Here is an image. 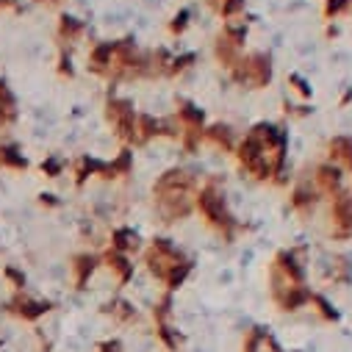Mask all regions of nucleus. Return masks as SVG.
Returning <instances> with one entry per match:
<instances>
[{"mask_svg":"<svg viewBox=\"0 0 352 352\" xmlns=\"http://www.w3.org/2000/svg\"><path fill=\"white\" fill-rule=\"evenodd\" d=\"M203 144L222 155H233V150L239 144V131L230 122H208L203 131Z\"/></svg>","mask_w":352,"mask_h":352,"instance_id":"2eb2a0df","label":"nucleus"},{"mask_svg":"<svg viewBox=\"0 0 352 352\" xmlns=\"http://www.w3.org/2000/svg\"><path fill=\"white\" fill-rule=\"evenodd\" d=\"M56 72L61 75V78H75V67H72V50H67V47H58V61H56Z\"/></svg>","mask_w":352,"mask_h":352,"instance_id":"f704fd0d","label":"nucleus"},{"mask_svg":"<svg viewBox=\"0 0 352 352\" xmlns=\"http://www.w3.org/2000/svg\"><path fill=\"white\" fill-rule=\"evenodd\" d=\"M263 336H267V327H258V324H252L250 330H244L239 352H261V346H263Z\"/></svg>","mask_w":352,"mask_h":352,"instance_id":"2f4dec72","label":"nucleus"},{"mask_svg":"<svg viewBox=\"0 0 352 352\" xmlns=\"http://www.w3.org/2000/svg\"><path fill=\"white\" fill-rule=\"evenodd\" d=\"M92 352H125V344H122V338L111 336V338H103V341H98V344L92 346Z\"/></svg>","mask_w":352,"mask_h":352,"instance_id":"e433bc0d","label":"nucleus"},{"mask_svg":"<svg viewBox=\"0 0 352 352\" xmlns=\"http://www.w3.org/2000/svg\"><path fill=\"white\" fill-rule=\"evenodd\" d=\"M28 166H31V161L25 158L20 144L0 142V169H6V172H25Z\"/></svg>","mask_w":352,"mask_h":352,"instance_id":"a878e982","label":"nucleus"},{"mask_svg":"<svg viewBox=\"0 0 352 352\" xmlns=\"http://www.w3.org/2000/svg\"><path fill=\"white\" fill-rule=\"evenodd\" d=\"M322 203H324V197H322V192L314 186L311 175H308V172L294 175L292 189H289V211H292L297 219L308 222V219L316 217V211H319Z\"/></svg>","mask_w":352,"mask_h":352,"instance_id":"9d476101","label":"nucleus"},{"mask_svg":"<svg viewBox=\"0 0 352 352\" xmlns=\"http://www.w3.org/2000/svg\"><path fill=\"white\" fill-rule=\"evenodd\" d=\"M172 120L178 122L181 131H206V125H208L206 111L195 100H189V98H175Z\"/></svg>","mask_w":352,"mask_h":352,"instance_id":"a211bd4d","label":"nucleus"},{"mask_svg":"<svg viewBox=\"0 0 352 352\" xmlns=\"http://www.w3.org/2000/svg\"><path fill=\"white\" fill-rule=\"evenodd\" d=\"M308 175H311L314 186L322 192L324 200L344 189V169L336 166V164H330L327 158H324V161H316V164L308 169Z\"/></svg>","mask_w":352,"mask_h":352,"instance_id":"4468645a","label":"nucleus"},{"mask_svg":"<svg viewBox=\"0 0 352 352\" xmlns=\"http://www.w3.org/2000/svg\"><path fill=\"white\" fill-rule=\"evenodd\" d=\"M327 239L336 244L352 241V189H341L327 197Z\"/></svg>","mask_w":352,"mask_h":352,"instance_id":"1a4fd4ad","label":"nucleus"},{"mask_svg":"<svg viewBox=\"0 0 352 352\" xmlns=\"http://www.w3.org/2000/svg\"><path fill=\"white\" fill-rule=\"evenodd\" d=\"M100 314L109 316L111 324H117V327H133V324L142 322L139 308H136L131 300H125V297H111V300L100 308Z\"/></svg>","mask_w":352,"mask_h":352,"instance_id":"6ab92c4d","label":"nucleus"},{"mask_svg":"<svg viewBox=\"0 0 352 352\" xmlns=\"http://www.w3.org/2000/svg\"><path fill=\"white\" fill-rule=\"evenodd\" d=\"M311 294L314 289L311 286H292V289H280V292H270V300L272 305L280 311V314H300L308 308L311 302Z\"/></svg>","mask_w":352,"mask_h":352,"instance_id":"f3484780","label":"nucleus"},{"mask_svg":"<svg viewBox=\"0 0 352 352\" xmlns=\"http://www.w3.org/2000/svg\"><path fill=\"white\" fill-rule=\"evenodd\" d=\"M327 278L336 283V286H349L352 283V261L346 255H333L330 258V267H327Z\"/></svg>","mask_w":352,"mask_h":352,"instance_id":"cd10ccee","label":"nucleus"},{"mask_svg":"<svg viewBox=\"0 0 352 352\" xmlns=\"http://www.w3.org/2000/svg\"><path fill=\"white\" fill-rule=\"evenodd\" d=\"M39 206H42V208H53V211H56V208H61L64 203L58 200V195H53V192H42V195H39Z\"/></svg>","mask_w":352,"mask_h":352,"instance_id":"4c0bfd02","label":"nucleus"},{"mask_svg":"<svg viewBox=\"0 0 352 352\" xmlns=\"http://www.w3.org/2000/svg\"><path fill=\"white\" fill-rule=\"evenodd\" d=\"M324 158L344 169V175H352V136L336 133L324 142Z\"/></svg>","mask_w":352,"mask_h":352,"instance_id":"aec40b11","label":"nucleus"},{"mask_svg":"<svg viewBox=\"0 0 352 352\" xmlns=\"http://www.w3.org/2000/svg\"><path fill=\"white\" fill-rule=\"evenodd\" d=\"M203 3H206V6H208L214 14H217V12L222 9V3H225V0H203Z\"/></svg>","mask_w":352,"mask_h":352,"instance_id":"a19ab883","label":"nucleus"},{"mask_svg":"<svg viewBox=\"0 0 352 352\" xmlns=\"http://www.w3.org/2000/svg\"><path fill=\"white\" fill-rule=\"evenodd\" d=\"M3 278L9 280V286H12L14 292H25V286H28L25 272H23V270H17V267H12V263H6V267H3Z\"/></svg>","mask_w":352,"mask_h":352,"instance_id":"72a5a7b5","label":"nucleus"},{"mask_svg":"<svg viewBox=\"0 0 352 352\" xmlns=\"http://www.w3.org/2000/svg\"><path fill=\"white\" fill-rule=\"evenodd\" d=\"M250 23H252V17H241V20H233V23H222L219 34L214 36L211 53H214L217 67H219L225 75H228V72L239 64V58L247 53Z\"/></svg>","mask_w":352,"mask_h":352,"instance_id":"423d86ee","label":"nucleus"},{"mask_svg":"<svg viewBox=\"0 0 352 352\" xmlns=\"http://www.w3.org/2000/svg\"><path fill=\"white\" fill-rule=\"evenodd\" d=\"M305 247H283L272 255L267 267V289L280 292L292 286H308V267H305Z\"/></svg>","mask_w":352,"mask_h":352,"instance_id":"20e7f679","label":"nucleus"},{"mask_svg":"<svg viewBox=\"0 0 352 352\" xmlns=\"http://www.w3.org/2000/svg\"><path fill=\"white\" fill-rule=\"evenodd\" d=\"M308 308H311V314H314L322 324H338V322H341V314H338V308L333 305V300H330L327 294L316 292V289H314V294H311Z\"/></svg>","mask_w":352,"mask_h":352,"instance_id":"393cba45","label":"nucleus"},{"mask_svg":"<svg viewBox=\"0 0 352 352\" xmlns=\"http://www.w3.org/2000/svg\"><path fill=\"white\" fill-rule=\"evenodd\" d=\"M197 64H200V53H195V50H186V53H172V61H169V69H166V80L184 78V75H186V72H192Z\"/></svg>","mask_w":352,"mask_h":352,"instance_id":"bb28decb","label":"nucleus"},{"mask_svg":"<svg viewBox=\"0 0 352 352\" xmlns=\"http://www.w3.org/2000/svg\"><path fill=\"white\" fill-rule=\"evenodd\" d=\"M31 3H36V6H45V9H61L67 0H31Z\"/></svg>","mask_w":352,"mask_h":352,"instance_id":"58836bf2","label":"nucleus"},{"mask_svg":"<svg viewBox=\"0 0 352 352\" xmlns=\"http://www.w3.org/2000/svg\"><path fill=\"white\" fill-rule=\"evenodd\" d=\"M192 17H195V12H192L189 6H181L178 12H175V14L169 17V23H166L169 36H172V39H181V36L192 28Z\"/></svg>","mask_w":352,"mask_h":352,"instance_id":"c85d7f7f","label":"nucleus"},{"mask_svg":"<svg viewBox=\"0 0 352 352\" xmlns=\"http://www.w3.org/2000/svg\"><path fill=\"white\" fill-rule=\"evenodd\" d=\"M109 247L117 250V252H122V255H131V258H133V255H142L144 241H142L139 230H133L131 225H117V228H111Z\"/></svg>","mask_w":352,"mask_h":352,"instance_id":"4be33fe9","label":"nucleus"},{"mask_svg":"<svg viewBox=\"0 0 352 352\" xmlns=\"http://www.w3.org/2000/svg\"><path fill=\"white\" fill-rule=\"evenodd\" d=\"M195 263L197 261L169 236H153L142 250V267L161 286V292L178 294L195 275Z\"/></svg>","mask_w":352,"mask_h":352,"instance_id":"7ed1b4c3","label":"nucleus"},{"mask_svg":"<svg viewBox=\"0 0 352 352\" xmlns=\"http://www.w3.org/2000/svg\"><path fill=\"white\" fill-rule=\"evenodd\" d=\"M322 17L324 23H336V20H344V17H352V0H324L322 3Z\"/></svg>","mask_w":352,"mask_h":352,"instance_id":"c756f323","label":"nucleus"},{"mask_svg":"<svg viewBox=\"0 0 352 352\" xmlns=\"http://www.w3.org/2000/svg\"><path fill=\"white\" fill-rule=\"evenodd\" d=\"M286 86H289V92H292V95H294L300 103H308V100H311V95H314V89H311V80H308L305 75H300V72H289Z\"/></svg>","mask_w":352,"mask_h":352,"instance_id":"7c9ffc66","label":"nucleus"},{"mask_svg":"<svg viewBox=\"0 0 352 352\" xmlns=\"http://www.w3.org/2000/svg\"><path fill=\"white\" fill-rule=\"evenodd\" d=\"M100 258H103V267L111 272V278H114L117 289H125V286L136 278V263H133V258H131V255H122V252H117V250L106 247V250L100 252Z\"/></svg>","mask_w":352,"mask_h":352,"instance_id":"dca6fc26","label":"nucleus"},{"mask_svg":"<svg viewBox=\"0 0 352 352\" xmlns=\"http://www.w3.org/2000/svg\"><path fill=\"white\" fill-rule=\"evenodd\" d=\"M103 267V258L100 252H92V250H80L69 258V280H72V289L75 292H86L89 283L95 280L98 270Z\"/></svg>","mask_w":352,"mask_h":352,"instance_id":"f8f14e48","label":"nucleus"},{"mask_svg":"<svg viewBox=\"0 0 352 352\" xmlns=\"http://www.w3.org/2000/svg\"><path fill=\"white\" fill-rule=\"evenodd\" d=\"M67 158H61V155H47L42 164H39V169H42V175L45 178H50V181H56V178H61V175L67 172Z\"/></svg>","mask_w":352,"mask_h":352,"instance_id":"473e14b6","label":"nucleus"},{"mask_svg":"<svg viewBox=\"0 0 352 352\" xmlns=\"http://www.w3.org/2000/svg\"><path fill=\"white\" fill-rule=\"evenodd\" d=\"M86 34H89V25H86V20H80V17H75V14H58V25H56L58 47L72 50Z\"/></svg>","mask_w":352,"mask_h":352,"instance_id":"412c9836","label":"nucleus"},{"mask_svg":"<svg viewBox=\"0 0 352 352\" xmlns=\"http://www.w3.org/2000/svg\"><path fill=\"white\" fill-rule=\"evenodd\" d=\"M3 308H6V314H12L14 319H20V322H25V324H36V322H42V319L56 308V302H53V300H42V297H31V294H25V292H14L12 300H9Z\"/></svg>","mask_w":352,"mask_h":352,"instance_id":"9b49d317","label":"nucleus"},{"mask_svg":"<svg viewBox=\"0 0 352 352\" xmlns=\"http://www.w3.org/2000/svg\"><path fill=\"white\" fill-rule=\"evenodd\" d=\"M0 349H3V338H0Z\"/></svg>","mask_w":352,"mask_h":352,"instance_id":"79ce46f5","label":"nucleus"},{"mask_svg":"<svg viewBox=\"0 0 352 352\" xmlns=\"http://www.w3.org/2000/svg\"><path fill=\"white\" fill-rule=\"evenodd\" d=\"M133 169H136V153H133V147H120L109 161L103 158V169H100V178L98 181H103V184H117V181H128L131 175H133Z\"/></svg>","mask_w":352,"mask_h":352,"instance_id":"ddd939ff","label":"nucleus"},{"mask_svg":"<svg viewBox=\"0 0 352 352\" xmlns=\"http://www.w3.org/2000/svg\"><path fill=\"white\" fill-rule=\"evenodd\" d=\"M150 319H153V336L166 352L184 349L186 336L181 333L178 324H175V294L172 292H161L155 297V302L150 308Z\"/></svg>","mask_w":352,"mask_h":352,"instance_id":"6e6552de","label":"nucleus"},{"mask_svg":"<svg viewBox=\"0 0 352 352\" xmlns=\"http://www.w3.org/2000/svg\"><path fill=\"white\" fill-rule=\"evenodd\" d=\"M103 117H106V125L111 128L114 139L120 144L136 150V120H139V111H136L133 100L125 98V95H117V89H109L106 103H103Z\"/></svg>","mask_w":352,"mask_h":352,"instance_id":"0eeeda50","label":"nucleus"},{"mask_svg":"<svg viewBox=\"0 0 352 352\" xmlns=\"http://www.w3.org/2000/svg\"><path fill=\"white\" fill-rule=\"evenodd\" d=\"M3 12H20V0H0V14Z\"/></svg>","mask_w":352,"mask_h":352,"instance_id":"ea45409f","label":"nucleus"},{"mask_svg":"<svg viewBox=\"0 0 352 352\" xmlns=\"http://www.w3.org/2000/svg\"><path fill=\"white\" fill-rule=\"evenodd\" d=\"M203 181V172L186 164L166 166L150 186L153 195V211L155 219L164 228L184 225L186 219L195 217V195Z\"/></svg>","mask_w":352,"mask_h":352,"instance_id":"f257e3e1","label":"nucleus"},{"mask_svg":"<svg viewBox=\"0 0 352 352\" xmlns=\"http://www.w3.org/2000/svg\"><path fill=\"white\" fill-rule=\"evenodd\" d=\"M283 114H286L289 120H305V117L314 114V109H311L308 103H292V100H286V103H283Z\"/></svg>","mask_w":352,"mask_h":352,"instance_id":"c9c22d12","label":"nucleus"},{"mask_svg":"<svg viewBox=\"0 0 352 352\" xmlns=\"http://www.w3.org/2000/svg\"><path fill=\"white\" fill-rule=\"evenodd\" d=\"M195 214L222 244H236L241 236H247L252 230V225L241 222L236 217V211L230 208L225 181L219 175H203L197 195H195Z\"/></svg>","mask_w":352,"mask_h":352,"instance_id":"f03ea898","label":"nucleus"},{"mask_svg":"<svg viewBox=\"0 0 352 352\" xmlns=\"http://www.w3.org/2000/svg\"><path fill=\"white\" fill-rule=\"evenodd\" d=\"M272 78H275V58L270 50H247L239 58V64L228 72V80L247 92L267 89V86H272Z\"/></svg>","mask_w":352,"mask_h":352,"instance_id":"39448f33","label":"nucleus"},{"mask_svg":"<svg viewBox=\"0 0 352 352\" xmlns=\"http://www.w3.org/2000/svg\"><path fill=\"white\" fill-rule=\"evenodd\" d=\"M69 169H72V184H75V189H83V186H89V181L100 178L103 158H98V155H78Z\"/></svg>","mask_w":352,"mask_h":352,"instance_id":"5701e85b","label":"nucleus"},{"mask_svg":"<svg viewBox=\"0 0 352 352\" xmlns=\"http://www.w3.org/2000/svg\"><path fill=\"white\" fill-rule=\"evenodd\" d=\"M20 117V109H17V95L12 92V86L6 80H0V133L6 128H12Z\"/></svg>","mask_w":352,"mask_h":352,"instance_id":"b1692460","label":"nucleus"}]
</instances>
